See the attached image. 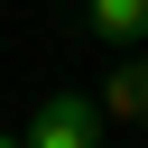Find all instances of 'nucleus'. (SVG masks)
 I'll use <instances>...</instances> for the list:
<instances>
[{
	"label": "nucleus",
	"mask_w": 148,
	"mask_h": 148,
	"mask_svg": "<svg viewBox=\"0 0 148 148\" xmlns=\"http://www.w3.org/2000/svg\"><path fill=\"white\" fill-rule=\"evenodd\" d=\"M18 139H28V148H102V102H92V92H46Z\"/></svg>",
	"instance_id": "1"
},
{
	"label": "nucleus",
	"mask_w": 148,
	"mask_h": 148,
	"mask_svg": "<svg viewBox=\"0 0 148 148\" xmlns=\"http://www.w3.org/2000/svg\"><path fill=\"white\" fill-rule=\"evenodd\" d=\"M102 120H148V65L139 56H120L102 74Z\"/></svg>",
	"instance_id": "2"
},
{
	"label": "nucleus",
	"mask_w": 148,
	"mask_h": 148,
	"mask_svg": "<svg viewBox=\"0 0 148 148\" xmlns=\"http://www.w3.org/2000/svg\"><path fill=\"white\" fill-rule=\"evenodd\" d=\"M83 18H92L102 46H139V37H148V0H92Z\"/></svg>",
	"instance_id": "3"
},
{
	"label": "nucleus",
	"mask_w": 148,
	"mask_h": 148,
	"mask_svg": "<svg viewBox=\"0 0 148 148\" xmlns=\"http://www.w3.org/2000/svg\"><path fill=\"white\" fill-rule=\"evenodd\" d=\"M0 148H28V139H9V130H0Z\"/></svg>",
	"instance_id": "4"
}]
</instances>
